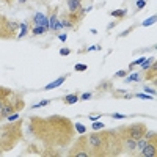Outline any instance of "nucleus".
Returning <instances> with one entry per match:
<instances>
[{
  "label": "nucleus",
  "instance_id": "obj_23",
  "mask_svg": "<svg viewBox=\"0 0 157 157\" xmlns=\"http://www.w3.org/2000/svg\"><path fill=\"white\" fill-rule=\"evenodd\" d=\"M46 30V27H38V25H35V29H33V35H41V33H44Z\"/></svg>",
  "mask_w": 157,
  "mask_h": 157
},
{
  "label": "nucleus",
  "instance_id": "obj_33",
  "mask_svg": "<svg viewBox=\"0 0 157 157\" xmlns=\"http://www.w3.org/2000/svg\"><path fill=\"white\" fill-rule=\"evenodd\" d=\"M112 118H115V119H124L126 115H121V113H112Z\"/></svg>",
  "mask_w": 157,
  "mask_h": 157
},
{
  "label": "nucleus",
  "instance_id": "obj_28",
  "mask_svg": "<svg viewBox=\"0 0 157 157\" xmlns=\"http://www.w3.org/2000/svg\"><path fill=\"white\" fill-rule=\"evenodd\" d=\"M6 119H8V121H10V123H11V121H16V119H19V113H17V112H16V113H13V115H10V116H8Z\"/></svg>",
  "mask_w": 157,
  "mask_h": 157
},
{
  "label": "nucleus",
  "instance_id": "obj_18",
  "mask_svg": "<svg viewBox=\"0 0 157 157\" xmlns=\"http://www.w3.org/2000/svg\"><path fill=\"white\" fill-rule=\"evenodd\" d=\"M152 63H154V58H145V61L140 64V66H142L143 71H146V69H149V66H151Z\"/></svg>",
  "mask_w": 157,
  "mask_h": 157
},
{
  "label": "nucleus",
  "instance_id": "obj_38",
  "mask_svg": "<svg viewBox=\"0 0 157 157\" xmlns=\"http://www.w3.org/2000/svg\"><path fill=\"white\" fill-rule=\"evenodd\" d=\"M19 2H21V3H25V2H27V0H19Z\"/></svg>",
  "mask_w": 157,
  "mask_h": 157
},
{
  "label": "nucleus",
  "instance_id": "obj_36",
  "mask_svg": "<svg viewBox=\"0 0 157 157\" xmlns=\"http://www.w3.org/2000/svg\"><path fill=\"white\" fill-rule=\"evenodd\" d=\"M66 38H68V36H66V35H64V33L58 36V39H60V41H66Z\"/></svg>",
  "mask_w": 157,
  "mask_h": 157
},
{
  "label": "nucleus",
  "instance_id": "obj_9",
  "mask_svg": "<svg viewBox=\"0 0 157 157\" xmlns=\"http://www.w3.org/2000/svg\"><path fill=\"white\" fill-rule=\"evenodd\" d=\"M33 21H35V24L38 27H46V29H49V21H47V17H46L44 14L36 13L35 17H33Z\"/></svg>",
  "mask_w": 157,
  "mask_h": 157
},
{
  "label": "nucleus",
  "instance_id": "obj_25",
  "mask_svg": "<svg viewBox=\"0 0 157 157\" xmlns=\"http://www.w3.org/2000/svg\"><path fill=\"white\" fill-rule=\"evenodd\" d=\"M74 69L79 71V72H84V71L88 69V66H87V64H76V66H74Z\"/></svg>",
  "mask_w": 157,
  "mask_h": 157
},
{
  "label": "nucleus",
  "instance_id": "obj_19",
  "mask_svg": "<svg viewBox=\"0 0 157 157\" xmlns=\"http://www.w3.org/2000/svg\"><path fill=\"white\" fill-rule=\"evenodd\" d=\"M155 21H157V16H155V14H152L151 17H148V19H146V21H145L142 25H143V27H149V25L155 24Z\"/></svg>",
  "mask_w": 157,
  "mask_h": 157
},
{
  "label": "nucleus",
  "instance_id": "obj_7",
  "mask_svg": "<svg viewBox=\"0 0 157 157\" xmlns=\"http://www.w3.org/2000/svg\"><path fill=\"white\" fill-rule=\"evenodd\" d=\"M138 155H142V157H155L157 155V142H155V138L148 142L143 149L138 152Z\"/></svg>",
  "mask_w": 157,
  "mask_h": 157
},
{
  "label": "nucleus",
  "instance_id": "obj_20",
  "mask_svg": "<svg viewBox=\"0 0 157 157\" xmlns=\"http://www.w3.org/2000/svg\"><path fill=\"white\" fill-rule=\"evenodd\" d=\"M74 129H76V132H79L80 135L87 132V127L82 124V123H76V124H74Z\"/></svg>",
  "mask_w": 157,
  "mask_h": 157
},
{
  "label": "nucleus",
  "instance_id": "obj_32",
  "mask_svg": "<svg viewBox=\"0 0 157 157\" xmlns=\"http://www.w3.org/2000/svg\"><path fill=\"white\" fill-rule=\"evenodd\" d=\"M91 97V93H84L82 96H79V99H82V101H88Z\"/></svg>",
  "mask_w": 157,
  "mask_h": 157
},
{
  "label": "nucleus",
  "instance_id": "obj_11",
  "mask_svg": "<svg viewBox=\"0 0 157 157\" xmlns=\"http://www.w3.org/2000/svg\"><path fill=\"white\" fill-rule=\"evenodd\" d=\"M6 29H8V33H10V38H14L17 35V30H19V24L14 22V21H8L6 22Z\"/></svg>",
  "mask_w": 157,
  "mask_h": 157
},
{
  "label": "nucleus",
  "instance_id": "obj_27",
  "mask_svg": "<svg viewBox=\"0 0 157 157\" xmlns=\"http://www.w3.org/2000/svg\"><path fill=\"white\" fill-rule=\"evenodd\" d=\"M137 97H140V99H152V96L148 94V93H137Z\"/></svg>",
  "mask_w": 157,
  "mask_h": 157
},
{
  "label": "nucleus",
  "instance_id": "obj_26",
  "mask_svg": "<svg viewBox=\"0 0 157 157\" xmlns=\"http://www.w3.org/2000/svg\"><path fill=\"white\" fill-rule=\"evenodd\" d=\"M104 123H99V121H94V124H93V131H101V129H104Z\"/></svg>",
  "mask_w": 157,
  "mask_h": 157
},
{
  "label": "nucleus",
  "instance_id": "obj_6",
  "mask_svg": "<svg viewBox=\"0 0 157 157\" xmlns=\"http://www.w3.org/2000/svg\"><path fill=\"white\" fill-rule=\"evenodd\" d=\"M85 14L82 13V10L76 11V13H66L63 14V19L60 21L61 22V27H76L77 29V24L82 21V17H84Z\"/></svg>",
  "mask_w": 157,
  "mask_h": 157
},
{
  "label": "nucleus",
  "instance_id": "obj_22",
  "mask_svg": "<svg viewBox=\"0 0 157 157\" xmlns=\"http://www.w3.org/2000/svg\"><path fill=\"white\" fill-rule=\"evenodd\" d=\"M49 102H50L49 99H44V101H41V102H38V104H33V105H32V108H33V110H36V108H41V107H44V105H47Z\"/></svg>",
  "mask_w": 157,
  "mask_h": 157
},
{
  "label": "nucleus",
  "instance_id": "obj_15",
  "mask_svg": "<svg viewBox=\"0 0 157 157\" xmlns=\"http://www.w3.org/2000/svg\"><path fill=\"white\" fill-rule=\"evenodd\" d=\"M142 74H138V72H134V74H131L129 77H126V84H131V82H140V77Z\"/></svg>",
  "mask_w": 157,
  "mask_h": 157
},
{
  "label": "nucleus",
  "instance_id": "obj_3",
  "mask_svg": "<svg viewBox=\"0 0 157 157\" xmlns=\"http://www.w3.org/2000/svg\"><path fill=\"white\" fill-rule=\"evenodd\" d=\"M104 135V157L119 155L123 152V140L116 131H102Z\"/></svg>",
  "mask_w": 157,
  "mask_h": 157
},
{
  "label": "nucleus",
  "instance_id": "obj_37",
  "mask_svg": "<svg viewBox=\"0 0 157 157\" xmlns=\"http://www.w3.org/2000/svg\"><path fill=\"white\" fill-rule=\"evenodd\" d=\"M5 3H8V5H11V3H13V0H5Z\"/></svg>",
  "mask_w": 157,
  "mask_h": 157
},
{
  "label": "nucleus",
  "instance_id": "obj_8",
  "mask_svg": "<svg viewBox=\"0 0 157 157\" xmlns=\"http://www.w3.org/2000/svg\"><path fill=\"white\" fill-rule=\"evenodd\" d=\"M6 22H8V19L5 16L0 14V38L2 39H10V33H8V29H6Z\"/></svg>",
  "mask_w": 157,
  "mask_h": 157
},
{
  "label": "nucleus",
  "instance_id": "obj_35",
  "mask_svg": "<svg viewBox=\"0 0 157 157\" xmlns=\"http://www.w3.org/2000/svg\"><path fill=\"white\" fill-rule=\"evenodd\" d=\"M101 116H102V113H99L97 116H90V119H91V121H97V119H99Z\"/></svg>",
  "mask_w": 157,
  "mask_h": 157
},
{
  "label": "nucleus",
  "instance_id": "obj_29",
  "mask_svg": "<svg viewBox=\"0 0 157 157\" xmlns=\"http://www.w3.org/2000/svg\"><path fill=\"white\" fill-rule=\"evenodd\" d=\"M145 5H146V0H138V2H137V10L145 8Z\"/></svg>",
  "mask_w": 157,
  "mask_h": 157
},
{
  "label": "nucleus",
  "instance_id": "obj_2",
  "mask_svg": "<svg viewBox=\"0 0 157 157\" xmlns=\"http://www.w3.org/2000/svg\"><path fill=\"white\" fill-rule=\"evenodd\" d=\"M22 138V121L16 119L11 124L0 126V152L11 151Z\"/></svg>",
  "mask_w": 157,
  "mask_h": 157
},
{
  "label": "nucleus",
  "instance_id": "obj_21",
  "mask_svg": "<svg viewBox=\"0 0 157 157\" xmlns=\"http://www.w3.org/2000/svg\"><path fill=\"white\" fill-rule=\"evenodd\" d=\"M108 88H112V85H110L108 80H105V82H102V84H99L97 91H105V90H108Z\"/></svg>",
  "mask_w": 157,
  "mask_h": 157
},
{
  "label": "nucleus",
  "instance_id": "obj_10",
  "mask_svg": "<svg viewBox=\"0 0 157 157\" xmlns=\"http://www.w3.org/2000/svg\"><path fill=\"white\" fill-rule=\"evenodd\" d=\"M68 79V74H64V76H61V77H58L57 80H53L52 84H49V85H46L43 90H46V91H49V90H53V88H57V87H61L63 85V82Z\"/></svg>",
  "mask_w": 157,
  "mask_h": 157
},
{
  "label": "nucleus",
  "instance_id": "obj_1",
  "mask_svg": "<svg viewBox=\"0 0 157 157\" xmlns=\"http://www.w3.org/2000/svg\"><path fill=\"white\" fill-rule=\"evenodd\" d=\"M29 131L35 138H38L46 146L50 148H64L74 140V123L64 116H47L38 118L32 116L29 123Z\"/></svg>",
  "mask_w": 157,
  "mask_h": 157
},
{
  "label": "nucleus",
  "instance_id": "obj_24",
  "mask_svg": "<svg viewBox=\"0 0 157 157\" xmlns=\"http://www.w3.org/2000/svg\"><path fill=\"white\" fill-rule=\"evenodd\" d=\"M143 61H145V57H140L138 60H135V61H132V63H131V66H129V69H132L134 66H137V64H142Z\"/></svg>",
  "mask_w": 157,
  "mask_h": 157
},
{
  "label": "nucleus",
  "instance_id": "obj_31",
  "mask_svg": "<svg viewBox=\"0 0 157 157\" xmlns=\"http://www.w3.org/2000/svg\"><path fill=\"white\" fill-rule=\"evenodd\" d=\"M69 53H71V49H68V47H63V49L60 50V55H64V57L69 55Z\"/></svg>",
  "mask_w": 157,
  "mask_h": 157
},
{
  "label": "nucleus",
  "instance_id": "obj_16",
  "mask_svg": "<svg viewBox=\"0 0 157 157\" xmlns=\"http://www.w3.org/2000/svg\"><path fill=\"white\" fill-rule=\"evenodd\" d=\"M19 29H21V33L17 35V38H24V36L27 35V32H29V24H19Z\"/></svg>",
  "mask_w": 157,
  "mask_h": 157
},
{
  "label": "nucleus",
  "instance_id": "obj_5",
  "mask_svg": "<svg viewBox=\"0 0 157 157\" xmlns=\"http://www.w3.org/2000/svg\"><path fill=\"white\" fill-rule=\"evenodd\" d=\"M68 155L74 157V155H77V157H88V148H87V135L82 134V137H79L76 143H74V146L69 149Z\"/></svg>",
  "mask_w": 157,
  "mask_h": 157
},
{
  "label": "nucleus",
  "instance_id": "obj_13",
  "mask_svg": "<svg viewBox=\"0 0 157 157\" xmlns=\"http://www.w3.org/2000/svg\"><path fill=\"white\" fill-rule=\"evenodd\" d=\"M77 101H79V94H77V93H74V94H68V96H64V97H63V102L66 104V105L76 104Z\"/></svg>",
  "mask_w": 157,
  "mask_h": 157
},
{
  "label": "nucleus",
  "instance_id": "obj_17",
  "mask_svg": "<svg viewBox=\"0 0 157 157\" xmlns=\"http://www.w3.org/2000/svg\"><path fill=\"white\" fill-rule=\"evenodd\" d=\"M110 14H112L113 17H118V19H121V17H124V16L127 14V10H113Z\"/></svg>",
  "mask_w": 157,
  "mask_h": 157
},
{
  "label": "nucleus",
  "instance_id": "obj_14",
  "mask_svg": "<svg viewBox=\"0 0 157 157\" xmlns=\"http://www.w3.org/2000/svg\"><path fill=\"white\" fill-rule=\"evenodd\" d=\"M151 68H152V69H149V71L146 69V76H145V79H146V80H152V82H154V80H155V63L152 64Z\"/></svg>",
  "mask_w": 157,
  "mask_h": 157
},
{
  "label": "nucleus",
  "instance_id": "obj_30",
  "mask_svg": "<svg viewBox=\"0 0 157 157\" xmlns=\"http://www.w3.org/2000/svg\"><path fill=\"white\" fill-rule=\"evenodd\" d=\"M113 76H115V77H124V76H127V72H126V71H116Z\"/></svg>",
  "mask_w": 157,
  "mask_h": 157
},
{
  "label": "nucleus",
  "instance_id": "obj_12",
  "mask_svg": "<svg viewBox=\"0 0 157 157\" xmlns=\"http://www.w3.org/2000/svg\"><path fill=\"white\" fill-rule=\"evenodd\" d=\"M66 3H68V10H69V13H76V11L80 10L82 0H66Z\"/></svg>",
  "mask_w": 157,
  "mask_h": 157
},
{
  "label": "nucleus",
  "instance_id": "obj_4",
  "mask_svg": "<svg viewBox=\"0 0 157 157\" xmlns=\"http://www.w3.org/2000/svg\"><path fill=\"white\" fill-rule=\"evenodd\" d=\"M148 131L146 126L143 123H137V124H131L127 127H119L116 129V134L121 137V140L124 138H131V140H140V138L145 135V132Z\"/></svg>",
  "mask_w": 157,
  "mask_h": 157
},
{
  "label": "nucleus",
  "instance_id": "obj_34",
  "mask_svg": "<svg viewBox=\"0 0 157 157\" xmlns=\"http://www.w3.org/2000/svg\"><path fill=\"white\" fill-rule=\"evenodd\" d=\"M145 93H148V94H152V96H154V94H155V91H154L152 88H148V87H145Z\"/></svg>",
  "mask_w": 157,
  "mask_h": 157
}]
</instances>
